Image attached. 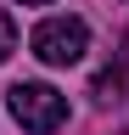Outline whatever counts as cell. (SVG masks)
Wrapping results in <instances>:
<instances>
[{
	"mask_svg": "<svg viewBox=\"0 0 129 135\" xmlns=\"http://www.w3.org/2000/svg\"><path fill=\"white\" fill-rule=\"evenodd\" d=\"M6 107H11V118H17L28 135H56L68 124V96L51 90V84H11Z\"/></svg>",
	"mask_w": 129,
	"mask_h": 135,
	"instance_id": "1",
	"label": "cell"
},
{
	"mask_svg": "<svg viewBox=\"0 0 129 135\" xmlns=\"http://www.w3.org/2000/svg\"><path fill=\"white\" fill-rule=\"evenodd\" d=\"M123 135H129V129H123Z\"/></svg>",
	"mask_w": 129,
	"mask_h": 135,
	"instance_id": "5",
	"label": "cell"
},
{
	"mask_svg": "<svg viewBox=\"0 0 129 135\" xmlns=\"http://www.w3.org/2000/svg\"><path fill=\"white\" fill-rule=\"evenodd\" d=\"M23 6H51V0H23Z\"/></svg>",
	"mask_w": 129,
	"mask_h": 135,
	"instance_id": "4",
	"label": "cell"
},
{
	"mask_svg": "<svg viewBox=\"0 0 129 135\" xmlns=\"http://www.w3.org/2000/svg\"><path fill=\"white\" fill-rule=\"evenodd\" d=\"M11 51H17V23H11V11H6V6H0V62H6Z\"/></svg>",
	"mask_w": 129,
	"mask_h": 135,
	"instance_id": "3",
	"label": "cell"
},
{
	"mask_svg": "<svg viewBox=\"0 0 129 135\" xmlns=\"http://www.w3.org/2000/svg\"><path fill=\"white\" fill-rule=\"evenodd\" d=\"M28 45H34V56L45 68H73V62H84V51H90V28L79 23V17H45Z\"/></svg>",
	"mask_w": 129,
	"mask_h": 135,
	"instance_id": "2",
	"label": "cell"
}]
</instances>
